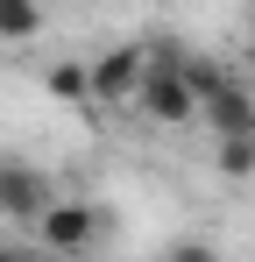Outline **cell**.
I'll return each mask as SVG.
<instances>
[{
  "mask_svg": "<svg viewBox=\"0 0 255 262\" xmlns=\"http://www.w3.org/2000/svg\"><path fill=\"white\" fill-rule=\"evenodd\" d=\"M135 106H142V121H156V128H184V121H199V99L184 85V50H142V85H135Z\"/></svg>",
  "mask_w": 255,
  "mask_h": 262,
  "instance_id": "cell-1",
  "label": "cell"
},
{
  "mask_svg": "<svg viewBox=\"0 0 255 262\" xmlns=\"http://www.w3.org/2000/svg\"><path fill=\"white\" fill-rule=\"evenodd\" d=\"M50 206H57V184L36 163H22V156H0V220L7 227H36Z\"/></svg>",
  "mask_w": 255,
  "mask_h": 262,
  "instance_id": "cell-2",
  "label": "cell"
},
{
  "mask_svg": "<svg viewBox=\"0 0 255 262\" xmlns=\"http://www.w3.org/2000/svg\"><path fill=\"white\" fill-rule=\"evenodd\" d=\"M36 234H42V248H50V262H64V255H85V248L107 234V213L85 206V199H57V206L36 220Z\"/></svg>",
  "mask_w": 255,
  "mask_h": 262,
  "instance_id": "cell-3",
  "label": "cell"
},
{
  "mask_svg": "<svg viewBox=\"0 0 255 262\" xmlns=\"http://www.w3.org/2000/svg\"><path fill=\"white\" fill-rule=\"evenodd\" d=\"M142 85V50L121 43V50H99V57H85V92H92V114L99 106H128Z\"/></svg>",
  "mask_w": 255,
  "mask_h": 262,
  "instance_id": "cell-4",
  "label": "cell"
},
{
  "mask_svg": "<svg viewBox=\"0 0 255 262\" xmlns=\"http://www.w3.org/2000/svg\"><path fill=\"white\" fill-rule=\"evenodd\" d=\"M199 121H213V135H220V142H255V92L234 78L227 92H213L206 106H199Z\"/></svg>",
  "mask_w": 255,
  "mask_h": 262,
  "instance_id": "cell-5",
  "label": "cell"
},
{
  "mask_svg": "<svg viewBox=\"0 0 255 262\" xmlns=\"http://www.w3.org/2000/svg\"><path fill=\"white\" fill-rule=\"evenodd\" d=\"M184 85H192V99L206 106L213 92H227V85H234V71H227L220 57H192V50H184Z\"/></svg>",
  "mask_w": 255,
  "mask_h": 262,
  "instance_id": "cell-6",
  "label": "cell"
},
{
  "mask_svg": "<svg viewBox=\"0 0 255 262\" xmlns=\"http://www.w3.org/2000/svg\"><path fill=\"white\" fill-rule=\"evenodd\" d=\"M42 85L57 92L64 106H92V92H85V57H57V64L42 71Z\"/></svg>",
  "mask_w": 255,
  "mask_h": 262,
  "instance_id": "cell-7",
  "label": "cell"
},
{
  "mask_svg": "<svg viewBox=\"0 0 255 262\" xmlns=\"http://www.w3.org/2000/svg\"><path fill=\"white\" fill-rule=\"evenodd\" d=\"M42 36V7L36 0H0V43H29Z\"/></svg>",
  "mask_w": 255,
  "mask_h": 262,
  "instance_id": "cell-8",
  "label": "cell"
},
{
  "mask_svg": "<svg viewBox=\"0 0 255 262\" xmlns=\"http://www.w3.org/2000/svg\"><path fill=\"white\" fill-rule=\"evenodd\" d=\"M220 177H255V142H220Z\"/></svg>",
  "mask_w": 255,
  "mask_h": 262,
  "instance_id": "cell-9",
  "label": "cell"
},
{
  "mask_svg": "<svg viewBox=\"0 0 255 262\" xmlns=\"http://www.w3.org/2000/svg\"><path fill=\"white\" fill-rule=\"evenodd\" d=\"M163 262H220V248H213V241H170Z\"/></svg>",
  "mask_w": 255,
  "mask_h": 262,
  "instance_id": "cell-10",
  "label": "cell"
},
{
  "mask_svg": "<svg viewBox=\"0 0 255 262\" xmlns=\"http://www.w3.org/2000/svg\"><path fill=\"white\" fill-rule=\"evenodd\" d=\"M0 262H50V255H36V248H7V241H0Z\"/></svg>",
  "mask_w": 255,
  "mask_h": 262,
  "instance_id": "cell-11",
  "label": "cell"
}]
</instances>
